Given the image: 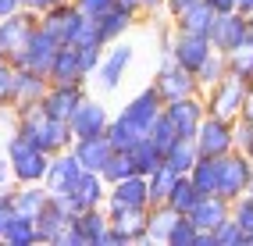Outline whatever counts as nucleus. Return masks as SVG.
I'll return each instance as SVG.
<instances>
[{
    "mask_svg": "<svg viewBox=\"0 0 253 246\" xmlns=\"http://www.w3.org/2000/svg\"><path fill=\"white\" fill-rule=\"evenodd\" d=\"M250 175H253V161L243 150H228L217 157V196H225L232 204L235 196H243L250 186Z\"/></svg>",
    "mask_w": 253,
    "mask_h": 246,
    "instance_id": "obj_6",
    "label": "nucleus"
},
{
    "mask_svg": "<svg viewBox=\"0 0 253 246\" xmlns=\"http://www.w3.org/2000/svg\"><path fill=\"white\" fill-rule=\"evenodd\" d=\"M4 157L11 164V182H43L46 175V164H50V154H43L40 146H32L22 132H14V128H7L4 136Z\"/></svg>",
    "mask_w": 253,
    "mask_h": 246,
    "instance_id": "obj_2",
    "label": "nucleus"
},
{
    "mask_svg": "<svg viewBox=\"0 0 253 246\" xmlns=\"http://www.w3.org/2000/svg\"><path fill=\"white\" fill-rule=\"evenodd\" d=\"M225 64H228V75H239V79L250 82V75H253V40L243 43L239 50L225 54Z\"/></svg>",
    "mask_w": 253,
    "mask_h": 246,
    "instance_id": "obj_38",
    "label": "nucleus"
},
{
    "mask_svg": "<svg viewBox=\"0 0 253 246\" xmlns=\"http://www.w3.org/2000/svg\"><path fill=\"white\" fill-rule=\"evenodd\" d=\"M246 22H250V36H253V14H250V18H246Z\"/></svg>",
    "mask_w": 253,
    "mask_h": 246,
    "instance_id": "obj_58",
    "label": "nucleus"
},
{
    "mask_svg": "<svg viewBox=\"0 0 253 246\" xmlns=\"http://www.w3.org/2000/svg\"><path fill=\"white\" fill-rule=\"evenodd\" d=\"M75 50H79V61H82V72L93 75L100 57H104V46H75Z\"/></svg>",
    "mask_w": 253,
    "mask_h": 246,
    "instance_id": "obj_45",
    "label": "nucleus"
},
{
    "mask_svg": "<svg viewBox=\"0 0 253 246\" xmlns=\"http://www.w3.org/2000/svg\"><path fill=\"white\" fill-rule=\"evenodd\" d=\"M111 150H114V146H111L107 136H82V139L72 143V154L79 161V168H86V171H100Z\"/></svg>",
    "mask_w": 253,
    "mask_h": 246,
    "instance_id": "obj_26",
    "label": "nucleus"
},
{
    "mask_svg": "<svg viewBox=\"0 0 253 246\" xmlns=\"http://www.w3.org/2000/svg\"><path fill=\"white\" fill-rule=\"evenodd\" d=\"M200 196H204V193H200V189H196V186L189 182V175H178L164 204L171 207V210H178V214H189V210L196 207V200H200Z\"/></svg>",
    "mask_w": 253,
    "mask_h": 246,
    "instance_id": "obj_33",
    "label": "nucleus"
},
{
    "mask_svg": "<svg viewBox=\"0 0 253 246\" xmlns=\"http://www.w3.org/2000/svg\"><path fill=\"white\" fill-rule=\"evenodd\" d=\"M235 150L253 161V118H235Z\"/></svg>",
    "mask_w": 253,
    "mask_h": 246,
    "instance_id": "obj_44",
    "label": "nucleus"
},
{
    "mask_svg": "<svg viewBox=\"0 0 253 246\" xmlns=\"http://www.w3.org/2000/svg\"><path fill=\"white\" fill-rule=\"evenodd\" d=\"M46 200H50V189H46L43 182H25V186L11 182V204H14V214H22V218H32V221H36V214L46 207Z\"/></svg>",
    "mask_w": 253,
    "mask_h": 246,
    "instance_id": "obj_24",
    "label": "nucleus"
},
{
    "mask_svg": "<svg viewBox=\"0 0 253 246\" xmlns=\"http://www.w3.org/2000/svg\"><path fill=\"white\" fill-rule=\"evenodd\" d=\"M89 96V82H50V89L43 93V111L57 122H68L75 107Z\"/></svg>",
    "mask_w": 253,
    "mask_h": 246,
    "instance_id": "obj_11",
    "label": "nucleus"
},
{
    "mask_svg": "<svg viewBox=\"0 0 253 246\" xmlns=\"http://www.w3.org/2000/svg\"><path fill=\"white\" fill-rule=\"evenodd\" d=\"M246 246H253V236H250V243H246Z\"/></svg>",
    "mask_w": 253,
    "mask_h": 246,
    "instance_id": "obj_59",
    "label": "nucleus"
},
{
    "mask_svg": "<svg viewBox=\"0 0 253 246\" xmlns=\"http://www.w3.org/2000/svg\"><path fill=\"white\" fill-rule=\"evenodd\" d=\"M204 4H207L214 14H228V11H235V0H204Z\"/></svg>",
    "mask_w": 253,
    "mask_h": 246,
    "instance_id": "obj_50",
    "label": "nucleus"
},
{
    "mask_svg": "<svg viewBox=\"0 0 253 246\" xmlns=\"http://www.w3.org/2000/svg\"><path fill=\"white\" fill-rule=\"evenodd\" d=\"M175 171L168 168V164H161L157 171H150L146 175V186H150V204H164L168 200V193H171V186H175Z\"/></svg>",
    "mask_w": 253,
    "mask_h": 246,
    "instance_id": "obj_36",
    "label": "nucleus"
},
{
    "mask_svg": "<svg viewBox=\"0 0 253 246\" xmlns=\"http://www.w3.org/2000/svg\"><path fill=\"white\" fill-rule=\"evenodd\" d=\"M164 114L168 122L175 125L178 136H196L200 122L207 118V104H204V93H189V96H178V100H168L164 104Z\"/></svg>",
    "mask_w": 253,
    "mask_h": 246,
    "instance_id": "obj_14",
    "label": "nucleus"
},
{
    "mask_svg": "<svg viewBox=\"0 0 253 246\" xmlns=\"http://www.w3.org/2000/svg\"><path fill=\"white\" fill-rule=\"evenodd\" d=\"M107 204H118V207H139L146 210L150 207V186H146V175H125L118 182L107 186Z\"/></svg>",
    "mask_w": 253,
    "mask_h": 246,
    "instance_id": "obj_19",
    "label": "nucleus"
},
{
    "mask_svg": "<svg viewBox=\"0 0 253 246\" xmlns=\"http://www.w3.org/2000/svg\"><path fill=\"white\" fill-rule=\"evenodd\" d=\"M207 40L217 54H232V50H239L243 43H250V22H246V14L239 11H228V14H214V25L207 32Z\"/></svg>",
    "mask_w": 253,
    "mask_h": 246,
    "instance_id": "obj_9",
    "label": "nucleus"
},
{
    "mask_svg": "<svg viewBox=\"0 0 253 246\" xmlns=\"http://www.w3.org/2000/svg\"><path fill=\"white\" fill-rule=\"evenodd\" d=\"M4 186H11V164H7L4 150H0V189H4Z\"/></svg>",
    "mask_w": 253,
    "mask_h": 246,
    "instance_id": "obj_53",
    "label": "nucleus"
},
{
    "mask_svg": "<svg viewBox=\"0 0 253 246\" xmlns=\"http://www.w3.org/2000/svg\"><path fill=\"white\" fill-rule=\"evenodd\" d=\"M232 221L243 228V236L250 243V236H253V196L250 193H243V196H235V200H232Z\"/></svg>",
    "mask_w": 253,
    "mask_h": 246,
    "instance_id": "obj_39",
    "label": "nucleus"
},
{
    "mask_svg": "<svg viewBox=\"0 0 253 246\" xmlns=\"http://www.w3.org/2000/svg\"><path fill=\"white\" fill-rule=\"evenodd\" d=\"M79 161L72 150H61V154H50V164H46V175H43V186L50 189V196H61L64 189H68L75 182L79 175Z\"/></svg>",
    "mask_w": 253,
    "mask_h": 246,
    "instance_id": "obj_22",
    "label": "nucleus"
},
{
    "mask_svg": "<svg viewBox=\"0 0 253 246\" xmlns=\"http://www.w3.org/2000/svg\"><path fill=\"white\" fill-rule=\"evenodd\" d=\"M211 236H214V246H246V236H243V228L232 221V214L217 225Z\"/></svg>",
    "mask_w": 253,
    "mask_h": 246,
    "instance_id": "obj_40",
    "label": "nucleus"
},
{
    "mask_svg": "<svg viewBox=\"0 0 253 246\" xmlns=\"http://www.w3.org/2000/svg\"><path fill=\"white\" fill-rule=\"evenodd\" d=\"M61 200H64V207L72 210H89V207H104L107 204V182L100 178V171H86L82 168L79 175H75V182L61 193Z\"/></svg>",
    "mask_w": 253,
    "mask_h": 246,
    "instance_id": "obj_8",
    "label": "nucleus"
},
{
    "mask_svg": "<svg viewBox=\"0 0 253 246\" xmlns=\"http://www.w3.org/2000/svg\"><path fill=\"white\" fill-rule=\"evenodd\" d=\"M178 221V210H171L168 204H150L146 207V243H161L168 246V236Z\"/></svg>",
    "mask_w": 253,
    "mask_h": 246,
    "instance_id": "obj_29",
    "label": "nucleus"
},
{
    "mask_svg": "<svg viewBox=\"0 0 253 246\" xmlns=\"http://www.w3.org/2000/svg\"><path fill=\"white\" fill-rule=\"evenodd\" d=\"M118 7H125V11H132V14H139V18H146L143 14V0H114Z\"/></svg>",
    "mask_w": 253,
    "mask_h": 246,
    "instance_id": "obj_54",
    "label": "nucleus"
},
{
    "mask_svg": "<svg viewBox=\"0 0 253 246\" xmlns=\"http://www.w3.org/2000/svg\"><path fill=\"white\" fill-rule=\"evenodd\" d=\"M171 22L175 32H196V36H207L211 25H214V11L204 4V0H196V4H189L185 11H178L175 18H168Z\"/></svg>",
    "mask_w": 253,
    "mask_h": 246,
    "instance_id": "obj_28",
    "label": "nucleus"
},
{
    "mask_svg": "<svg viewBox=\"0 0 253 246\" xmlns=\"http://www.w3.org/2000/svg\"><path fill=\"white\" fill-rule=\"evenodd\" d=\"M57 50H61V40L54 36V32H46L43 25H36L32 29V36H29V43H25V50H22V57L14 61V68H32V72H50V61L57 57Z\"/></svg>",
    "mask_w": 253,
    "mask_h": 246,
    "instance_id": "obj_15",
    "label": "nucleus"
},
{
    "mask_svg": "<svg viewBox=\"0 0 253 246\" xmlns=\"http://www.w3.org/2000/svg\"><path fill=\"white\" fill-rule=\"evenodd\" d=\"M246 100H250V89H246V79H239V75H225L211 89H204L207 114H217V118H228V122H235L243 114Z\"/></svg>",
    "mask_w": 253,
    "mask_h": 246,
    "instance_id": "obj_5",
    "label": "nucleus"
},
{
    "mask_svg": "<svg viewBox=\"0 0 253 246\" xmlns=\"http://www.w3.org/2000/svg\"><path fill=\"white\" fill-rule=\"evenodd\" d=\"M246 89H250V100H253V75H250V82H246Z\"/></svg>",
    "mask_w": 253,
    "mask_h": 246,
    "instance_id": "obj_56",
    "label": "nucleus"
},
{
    "mask_svg": "<svg viewBox=\"0 0 253 246\" xmlns=\"http://www.w3.org/2000/svg\"><path fill=\"white\" fill-rule=\"evenodd\" d=\"M96 22V32H100V40L104 43H118V40H125L132 29H136V22H143L139 14H132V11H125V7H107L100 18H93Z\"/></svg>",
    "mask_w": 253,
    "mask_h": 246,
    "instance_id": "obj_23",
    "label": "nucleus"
},
{
    "mask_svg": "<svg viewBox=\"0 0 253 246\" xmlns=\"http://www.w3.org/2000/svg\"><path fill=\"white\" fill-rule=\"evenodd\" d=\"M211 54H214V46H211L207 36H196V32H175L171 29V50H168V57H171L175 64H182L185 72H196Z\"/></svg>",
    "mask_w": 253,
    "mask_h": 246,
    "instance_id": "obj_17",
    "label": "nucleus"
},
{
    "mask_svg": "<svg viewBox=\"0 0 253 246\" xmlns=\"http://www.w3.org/2000/svg\"><path fill=\"white\" fill-rule=\"evenodd\" d=\"M128 157H132V171H136V175H150V171H157L164 164V150L150 136H143L136 146H132Z\"/></svg>",
    "mask_w": 253,
    "mask_h": 246,
    "instance_id": "obj_30",
    "label": "nucleus"
},
{
    "mask_svg": "<svg viewBox=\"0 0 253 246\" xmlns=\"http://www.w3.org/2000/svg\"><path fill=\"white\" fill-rule=\"evenodd\" d=\"M235 11H239V14H246V18H250V14H253V0H235Z\"/></svg>",
    "mask_w": 253,
    "mask_h": 246,
    "instance_id": "obj_55",
    "label": "nucleus"
},
{
    "mask_svg": "<svg viewBox=\"0 0 253 246\" xmlns=\"http://www.w3.org/2000/svg\"><path fill=\"white\" fill-rule=\"evenodd\" d=\"M143 14L154 18V14H164V0H143Z\"/></svg>",
    "mask_w": 253,
    "mask_h": 246,
    "instance_id": "obj_51",
    "label": "nucleus"
},
{
    "mask_svg": "<svg viewBox=\"0 0 253 246\" xmlns=\"http://www.w3.org/2000/svg\"><path fill=\"white\" fill-rule=\"evenodd\" d=\"M14 107V64L4 61L0 64V111Z\"/></svg>",
    "mask_w": 253,
    "mask_h": 246,
    "instance_id": "obj_43",
    "label": "nucleus"
},
{
    "mask_svg": "<svg viewBox=\"0 0 253 246\" xmlns=\"http://www.w3.org/2000/svg\"><path fill=\"white\" fill-rule=\"evenodd\" d=\"M36 25H40V18H36V14H29V11H18V14L0 18V57L11 61V64L18 61Z\"/></svg>",
    "mask_w": 253,
    "mask_h": 246,
    "instance_id": "obj_10",
    "label": "nucleus"
},
{
    "mask_svg": "<svg viewBox=\"0 0 253 246\" xmlns=\"http://www.w3.org/2000/svg\"><path fill=\"white\" fill-rule=\"evenodd\" d=\"M0 243H4V246H40L36 221L14 214V218L7 221V228H4V236H0Z\"/></svg>",
    "mask_w": 253,
    "mask_h": 246,
    "instance_id": "obj_32",
    "label": "nucleus"
},
{
    "mask_svg": "<svg viewBox=\"0 0 253 246\" xmlns=\"http://www.w3.org/2000/svg\"><path fill=\"white\" fill-rule=\"evenodd\" d=\"M82 22H86V14H82L72 0H57L46 14H40V25H43L46 32H54L61 43H72V36L79 32Z\"/></svg>",
    "mask_w": 253,
    "mask_h": 246,
    "instance_id": "obj_18",
    "label": "nucleus"
},
{
    "mask_svg": "<svg viewBox=\"0 0 253 246\" xmlns=\"http://www.w3.org/2000/svg\"><path fill=\"white\" fill-rule=\"evenodd\" d=\"M193 75H196V86H200V93H204V89H211L217 79H225V75H228L225 54H217V50H214V54H211V57H207L204 64H200V68H196Z\"/></svg>",
    "mask_w": 253,
    "mask_h": 246,
    "instance_id": "obj_35",
    "label": "nucleus"
},
{
    "mask_svg": "<svg viewBox=\"0 0 253 246\" xmlns=\"http://www.w3.org/2000/svg\"><path fill=\"white\" fill-rule=\"evenodd\" d=\"M193 143H196L200 157H221V154L235 150V122L217 118V114H207V118L200 122Z\"/></svg>",
    "mask_w": 253,
    "mask_h": 246,
    "instance_id": "obj_7",
    "label": "nucleus"
},
{
    "mask_svg": "<svg viewBox=\"0 0 253 246\" xmlns=\"http://www.w3.org/2000/svg\"><path fill=\"white\" fill-rule=\"evenodd\" d=\"M72 4L86 14V18H100L107 7H114V0H72Z\"/></svg>",
    "mask_w": 253,
    "mask_h": 246,
    "instance_id": "obj_46",
    "label": "nucleus"
},
{
    "mask_svg": "<svg viewBox=\"0 0 253 246\" xmlns=\"http://www.w3.org/2000/svg\"><path fill=\"white\" fill-rule=\"evenodd\" d=\"M50 82H89V75L82 72V61H79V50L68 43H61L57 57L50 61V72H46Z\"/></svg>",
    "mask_w": 253,
    "mask_h": 246,
    "instance_id": "obj_27",
    "label": "nucleus"
},
{
    "mask_svg": "<svg viewBox=\"0 0 253 246\" xmlns=\"http://www.w3.org/2000/svg\"><path fill=\"white\" fill-rule=\"evenodd\" d=\"M189 182L200 193H217V157H196V164L189 168Z\"/></svg>",
    "mask_w": 253,
    "mask_h": 246,
    "instance_id": "obj_34",
    "label": "nucleus"
},
{
    "mask_svg": "<svg viewBox=\"0 0 253 246\" xmlns=\"http://www.w3.org/2000/svg\"><path fill=\"white\" fill-rule=\"evenodd\" d=\"M0 64H4V57H0Z\"/></svg>",
    "mask_w": 253,
    "mask_h": 246,
    "instance_id": "obj_60",
    "label": "nucleus"
},
{
    "mask_svg": "<svg viewBox=\"0 0 253 246\" xmlns=\"http://www.w3.org/2000/svg\"><path fill=\"white\" fill-rule=\"evenodd\" d=\"M14 132H22L32 146H40L43 154H61V150H72V128L68 122H57L50 118V114L43 111V104H25V107H14Z\"/></svg>",
    "mask_w": 253,
    "mask_h": 246,
    "instance_id": "obj_1",
    "label": "nucleus"
},
{
    "mask_svg": "<svg viewBox=\"0 0 253 246\" xmlns=\"http://www.w3.org/2000/svg\"><path fill=\"white\" fill-rule=\"evenodd\" d=\"M196 239H200V228L185 218V214H178L171 236H168V246H196Z\"/></svg>",
    "mask_w": 253,
    "mask_h": 246,
    "instance_id": "obj_41",
    "label": "nucleus"
},
{
    "mask_svg": "<svg viewBox=\"0 0 253 246\" xmlns=\"http://www.w3.org/2000/svg\"><path fill=\"white\" fill-rule=\"evenodd\" d=\"M54 4H57V0H22V11H29V14H36V18H40V14H46Z\"/></svg>",
    "mask_w": 253,
    "mask_h": 246,
    "instance_id": "obj_48",
    "label": "nucleus"
},
{
    "mask_svg": "<svg viewBox=\"0 0 253 246\" xmlns=\"http://www.w3.org/2000/svg\"><path fill=\"white\" fill-rule=\"evenodd\" d=\"M132 64H136V46L128 43V36L118 40V43H107L104 57H100V64H96V72L89 75V82H96V89L104 96H111V93L122 89V82L132 72Z\"/></svg>",
    "mask_w": 253,
    "mask_h": 246,
    "instance_id": "obj_4",
    "label": "nucleus"
},
{
    "mask_svg": "<svg viewBox=\"0 0 253 246\" xmlns=\"http://www.w3.org/2000/svg\"><path fill=\"white\" fill-rule=\"evenodd\" d=\"M196 157H200V154H196V143H193L189 136H178V139L164 150V164H168L175 175H189V168L196 164Z\"/></svg>",
    "mask_w": 253,
    "mask_h": 246,
    "instance_id": "obj_31",
    "label": "nucleus"
},
{
    "mask_svg": "<svg viewBox=\"0 0 253 246\" xmlns=\"http://www.w3.org/2000/svg\"><path fill=\"white\" fill-rule=\"evenodd\" d=\"M246 193H250V196H253V175H250V186H246Z\"/></svg>",
    "mask_w": 253,
    "mask_h": 246,
    "instance_id": "obj_57",
    "label": "nucleus"
},
{
    "mask_svg": "<svg viewBox=\"0 0 253 246\" xmlns=\"http://www.w3.org/2000/svg\"><path fill=\"white\" fill-rule=\"evenodd\" d=\"M146 136L154 139V143L161 146V150H168V146H171V143L178 139V132H175V125L168 122V114H164V111H161L157 118H154V125H150V132H146Z\"/></svg>",
    "mask_w": 253,
    "mask_h": 246,
    "instance_id": "obj_42",
    "label": "nucleus"
},
{
    "mask_svg": "<svg viewBox=\"0 0 253 246\" xmlns=\"http://www.w3.org/2000/svg\"><path fill=\"white\" fill-rule=\"evenodd\" d=\"M14 218V204H11V186H4L0 189V236H4V228H7V221Z\"/></svg>",
    "mask_w": 253,
    "mask_h": 246,
    "instance_id": "obj_47",
    "label": "nucleus"
},
{
    "mask_svg": "<svg viewBox=\"0 0 253 246\" xmlns=\"http://www.w3.org/2000/svg\"><path fill=\"white\" fill-rule=\"evenodd\" d=\"M68 221H72V210L64 207V200H61V196H50L46 207L36 214V236H40V243L57 246V239H61L64 228H68Z\"/></svg>",
    "mask_w": 253,
    "mask_h": 246,
    "instance_id": "obj_20",
    "label": "nucleus"
},
{
    "mask_svg": "<svg viewBox=\"0 0 253 246\" xmlns=\"http://www.w3.org/2000/svg\"><path fill=\"white\" fill-rule=\"evenodd\" d=\"M228 214H232V204L225 200V196L207 193V196H200V200H196V207H193L185 218H189V221L200 228V232H214V228L221 225Z\"/></svg>",
    "mask_w": 253,
    "mask_h": 246,
    "instance_id": "obj_21",
    "label": "nucleus"
},
{
    "mask_svg": "<svg viewBox=\"0 0 253 246\" xmlns=\"http://www.w3.org/2000/svg\"><path fill=\"white\" fill-rule=\"evenodd\" d=\"M22 11V0H0V18H7V14H18Z\"/></svg>",
    "mask_w": 253,
    "mask_h": 246,
    "instance_id": "obj_52",
    "label": "nucleus"
},
{
    "mask_svg": "<svg viewBox=\"0 0 253 246\" xmlns=\"http://www.w3.org/2000/svg\"><path fill=\"white\" fill-rule=\"evenodd\" d=\"M57 246H118V236L107 225V210L104 207H89V210H75L68 228L61 232Z\"/></svg>",
    "mask_w": 253,
    "mask_h": 246,
    "instance_id": "obj_3",
    "label": "nucleus"
},
{
    "mask_svg": "<svg viewBox=\"0 0 253 246\" xmlns=\"http://www.w3.org/2000/svg\"><path fill=\"white\" fill-rule=\"evenodd\" d=\"M125 175H132V157H128V150H111L107 161H104V168H100V178L111 186V182H118V178H125Z\"/></svg>",
    "mask_w": 253,
    "mask_h": 246,
    "instance_id": "obj_37",
    "label": "nucleus"
},
{
    "mask_svg": "<svg viewBox=\"0 0 253 246\" xmlns=\"http://www.w3.org/2000/svg\"><path fill=\"white\" fill-rule=\"evenodd\" d=\"M150 82L157 86V93H161L164 104H168V100H178V96H189V93H200L196 75L185 72L182 64H175L171 57H161V64H157V72H154V79H150Z\"/></svg>",
    "mask_w": 253,
    "mask_h": 246,
    "instance_id": "obj_12",
    "label": "nucleus"
},
{
    "mask_svg": "<svg viewBox=\"0 0 253 246\" xmlns=\"http://www.w3.org/2000/svg\"><path fill=\"white\" fill-rule=\"evenodd\" d=\"M107 210V225L118 236V246H136L146 243V210L139 207H118V204H104Z\"/></svg>",
    "mask_w": 253,
    "mask_h": 246,
    "instance_id": "obj_13",
    "label": "nucleus"
},
{
    "mask_svg": "<svg viewBox=\"0 0 253 246\" xmlns=\"http://www.w3.org/2000/svg\"><path fill=\"white\" fill-rule=\"evenodd\" d=\"M107 122H111L107 104L100 100V96L89 93L86 100L75 107V114L68 118V128H72L75 139H82V136H104V132H107Z\"/></svg>",
    "mask_w": 253,
    "mask_h": 246,
    "instance_id": "obj_16",
    "label": "nucleus"
},
{
    "mask_svg": "<svg viewBox=\"0 0 253 246\" xmlns=\"http://www.w3.org/2000/svg\"><path fill=\"white\" fill-rule=\"evenodd\" d=\"M46 89H50V79H46L43 72H32V68H14V107L40 104ZM14 107H11V111H14Z\"/></svg>",
    "mask_w": 253,
    "mask_h": 246,
    "instance_id": "obj_25",
    "label": "nucleus"
},
{
    "mask_svg": "<svg viewBox=\"0 0 253 246\" xmlns=\"http://www.w3.org/2000/svg\"><path fill=\"white\" fill-rule=\"evenodd\" d=\"M189 4H196V0H164V18H175V14L185 11Z\"/></svg>",
    "mask_w": 253,
    "mask_h": 246,
    "instance_id": "obj_49",
    "label": "nucleus"
}]
</instances>
